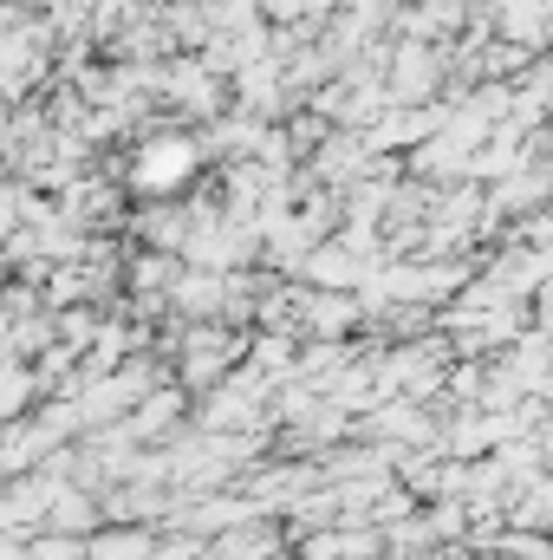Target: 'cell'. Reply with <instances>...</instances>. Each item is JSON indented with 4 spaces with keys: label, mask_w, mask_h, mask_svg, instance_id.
<instances>
[{
    "label": "cell",
    "mask_w": 553,
    "mask_h": 560,
    "mask_svg": "<svg viewBox=\"0 0 553 560\" xmlns=\"http://www.w3.org/2000/svg\"><path fill=\"white\" fill-rule=\"evenodd\" d=\"M150 555H156V535L150 528H98L79 548V560H150Z\"/></svg>",
    "instance_id": "1"
}]
</instances>
